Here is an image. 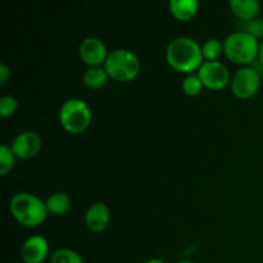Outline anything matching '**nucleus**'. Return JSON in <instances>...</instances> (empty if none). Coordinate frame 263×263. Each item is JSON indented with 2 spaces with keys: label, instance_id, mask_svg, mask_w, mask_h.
<instances>
[{
  "label": "nucleus",
  "instance_id": "f257e3e1",
  "mask_svg": "<svg viewBox=\"0 0 263 263\" xmlns=\"http://www.w3.org/2000/svg\"><path fill=\"white\" fill-rule=\"evenodd\" d=\"M166 59L172 69L187 74L198 71L204 62L202 46L194 39L187 36L174 39L167 45Z\"/></svg>",
  "mask_w": 263,
  "mask_h": 263
},
{
  "label": "nucleus",
  "instance_id": "f03ea898",
  "mask_svg": "<svg viewBox=\"0 0 263 263\" xmlns=\"http://www.w3.org/2000/svg\"><path fill=\"white\" fill-rule=\"evenodd\" d=\"M9 210L15 221L26 228H37L49 215L45 202L31 193H17L13 195Z\"/></svg>",
  "mask_w": 263,
  "mask_h": 263
},
{
  "label": "nucleus",
  "instance_id": "7ed1b4c3",
  "mask_svg": "<svg viewBox=\"0 0 263 263\" xmlns=\"http://www.w3.org/2000/svg\"><path fill=\"white\" fill-rule=\"evenodd\" d=\"M223 48L229 61L243 67L251 66L258 58V40L243 31L230 33L223 41Z\"/></svg>",
  "mask_w": 263,
  "mask_h": 263
},
{
  "label": "nucleus",
  "instance_id": "20e7f679",
  "mask_svg": "<svg viewBox=\"0 0 263 263\" xmlns=\"http://www.w3.org/2000/svg\"><path fill=\"white\" fill-rule=\"evenodd\" d=\"M109 79L117 82H130L138 77L140 72V61L127 49H116L108 54L103 66Z\"/></svg>",
  "mask_w": 263,
  "mask_h": 263
},
{
  "label": "nucleus",
  "instance_id": "39448f33",
  "mask_svg": "<svg viewBox=\"0 0 263 263\" xmlns=\"http://www.w3.org/2000/svg\"><path fill=\"white\" fill-rule=\"evenodd\" d=\"M91 109L86 102L79 98H71L59 109V122L67 133L79 135L85 133L91 123Z\"/></svg>",
  "mask_w": 263,
  "mask_h": 263
},
{
  "label": "nucleus",
  "instance_id": "423d86ee",
  "mask_svg": "<svg viewBox=\"0 0 263 263\" xmlns=\"http://www.w3.org/2000/svg\"><path fill=\"white\" fill-rule=\"evenodd\" d=\"M261 76L251 66L239 68L231 77V91L238 99L247 100L253 98L261 86Z\"/></svg>",
  "mask_w": 263,
  "mask_h": 263
},
{
  "label": "nucleus",
  "instance_id": "0eeeda50",
  "mask_svg": "<svg viewBox=\"0 0 263 263\" xmlns=\"http://www.w3.org/2000/svg\"><path fill=\"white\" fill-rule=\"evenodd\" d=\"M198 77L203 82L205 89L218 91L228 86L231 82V76L229 68L221 62H203L202 66L197 71Z\"/></svg>",
  "mask_w": 263,
  "mask_h": 263
},
{
  "label": "nucleus",
  "instance_id": "6e6552de",
  "mask_svg": "<svg viewBox=\"0 0 263 263\" xmlns=\"http://www.w3.org/2000/svg\"><path fill=\"white\" fill-rule=\"evenodd\" d=\"M108 50L104 41L95 36H87L80 43L79 55L89 67L104 66L108 58Z\"/></svg>",
  "mask_w": 263,
  "mask_h": 263
},
{
  "label": "nucleus",
  "instance_id": "1a4fd4ad",
  "mask_svg": "<svg viewBox=\"0 0 263 263\" xmlns=\"http://www.w3.org/2000/svg\"><path fill=\"white\" fill-rule=\"evenodd\" d=\"M10 148L17 158L27 161L35 158L40 153L43 148V139L37 133L23 131L15 136Z\"/></svg>",
  "mask_w": 263,
  "mask_h": 263
},
{
  "label": "nucleus",
  "instance_id": "9d476101",
  "mask_svg": "<svg viewBox=\"0 0 263 263\" xmlns=\"http://www.w3.org/2000/svg\"><path fill=\"white\" fill-rule=\"evenodd\" d=\"M48 256V240L41 235L30 236L21 249V258L23 263H43Z\"/></svg>",
  "mask_w": 263,
  "mask_h": 263
},
{
  "label": "nucleus",
  "instance_id": "9b49d317",
  "mask_svg": "<svg viewBox=\"0 0 263 263\" xmlns=\"http://www.w3.org/2000/svg\"><path fill=\"white\" fill-rule=\"evenodd\" d=\"M110 222V211L104 203H92L85 213V223L91 233H102Z\"/></svg>",
  "mask_w": 263,
  "mask_h": 263
},
{
  "label": "nucleus",
  "instance_id": "f8f14e48",
  "mask_svg": "<svg viewBox=\"0 0 263 263\" xmlns=\"http://www.w3.org/2000/svg\"><path fill=\"white\" fill-rule=\"evenodd\" d=\"M168 9L175 20L187 22L197 15L199 0H168Z\"/></svg>",
  "mask_w": 263,
  "mask_h": 263
},
{
  "label": "nucleus",
  "instance_id": "ddd939ff",
  "mask_svg": "<svg viewBox=\"0 0 263 263\" xmlns=\"http://www.w3.org/2000/svg\"><path fill=\"white\" fill-rule=\"evenodd\" d=\"M229 8L239 21H248L258 17L261 3L259 0H229Z\"/></svg>",
  "mask_w": 263,
  "mask_h": 263
},
{
  "label": "nucleus",
  "instance_id": "4468645a",
  "mask_svg": "<svg viewBox=\"0 0 263 263\" xmlns=\"http://www.w3.org/2000/svg\"><path fill=\"white\" fill-rule=\"evenodd\" d=\"M108 79H109V76H108L107 71L103 66L89 67L82 74V82L90 90L102 89L107 84Z\"/></svg>",
  "mask_w": 263,
  "mask_h": 263
},
{
  "label": "nucleus",
  "instance_id": "2eb2a0df",
  "mask_svg": "<svg viewBox=\"0 0 263 263\" xmlns=\"http://www.w3.org/2000/svg\"><path fill=\"white\" fill-rule=\"evenodd\" d=\"M45 205L49 215H66L69 211V208H71V198H69L66 193H53V194L45 200Z\"/></svg>",
  "mask_w": 263,
  "mask_h": 263
},
{
  "label": "nucleus",
  "instance_id": "dca6fc26",
  "mask_svg": "<svg viewBox=\"0 0 263 263\" xmlns=\"http://www.w3.org/2000/svg\"><path fill=\"white\" fill-rule=\"evenodd\" d=\"M202 53L205 62L218 61L220 57L225 54L223 43H221L217 39H210L202 45Z\"/></svg>",
  "mask_w": 263,
  "mask_h": 263
},
{
  "label": "nucleus",
  "instance_id": "f3484780",
  "mask_svg": "<svg viewBox=\"0 0 263 263\" xmlns=\"http://www.w3.org/2000/svg\"><path fill=\"white\" fill-rule=\"evenodd\" d=\"M50 263H84V259L72 249L61 248L51 253Z\"/></svg>",
  "mask_w": 263,
  "mask_h": 263
},
{
  "label": "nucleus",
  "instance_id": "a211bd4d",
  "mask_svg": "<svg viewBox=\"0 0 263 263\" xmlns=\"http://www.w3.org/2000/svg\"><path fill=\"white\" fill-rule=\"evenodd\" d=\"M239 31L249 33L251 36L256 37L257 40L263 39V18L258 17L252 18L248 21H239Z\"/></svg>",
  "mask_w": 263,
  "mask_h": 263
},
{
  "label": "nucleus",
  "instance_id": "6ab92c4d",
  "mask_svg": "<svg viewBox=\"0 0 263 263\" xmlns=\"http://www.w3.org/2000/svg\"><path fill=\"white\" fill-rule=\"evenodd\" d=\"M15 154L13 153L12 148L7 145L0 146V175L5 176L13 170L15 164Z\"/></svg>",
  "mask_w": 263,
  "mask_h": 263
},
{
  "label": "nucleus",
  "instance_id": "aec40b11",
  "mask_svg": "<svg viewBox=\"0 0 263 263\" xmlns=\"http://www.w3.org/2000/svg\"><path fill=\"white\" fill-rule=\"evenodd\" d=\"M203 87H204V85L200 81L198 74H187L182 81V91L190 98L198 97L202 92Z\"/></svg>",
  "mask_w": 263,
  "mask_h": 263
},
{
  "label": "nucleus",
  "instance_id": "412c9836",
  "mask_svg": "<svg viewBox=\"0 0 263 263\" xmlns=\"http://www.w3.org/2000/svg\"><path fill=\"white\" fill-rule=\"evenodd\" d=\"M18 100L12 95H4L0 98V116L3 118H9L17 112Z\"/></svg>",
  "mask_w": 263,
  "mask_h": 263
},
{
  "label": "nucleus",
  "instance_id": "4be33fe9",
  "mask_svg": "<svg viewBox=\"0 0 263 263\" xmlns=\"http://www.w3.org/2000/svg\"><path fill=\"white\" fill-rule=\"evenodd\" d=\"M10 74H12V72H10L9 67L5 63L0 64V84H7L8 80L10 79Z\"/></svg>",
  "mask_w": 263,
  "mask_h": 263
},
{
  "label": "nucleus",
  "instance_id": "5701e85b",
  "mask_svg": "<svg viewBox=\"0 0 263 263\" xmlns=\"http://www.w3.org/2000/svg\"><path fill=\"white\" fill-rule=\"evenodd\" d=\"M251 67H253V68L256 69L257 73H258L259 76H261V79H262V77H263V64L259 63V62L256 59V61H254L253 63L251 64Z\"/></svg>",
  "mask_w": 263,
  "mask_h": 263
},
{
  "label": "nucleus",
  "instance_id": "b1692460",
  "mask_svg": "<svg viewBox=\"0 0 263 263\" xmlns=\"http://www.w3.org/2000/svg\"><path fill=\"white\" fill-rule=\"evenodd\" d=\"M257 61L259 62V63L263 64V40L259 43V49H258V58H257Z\"/></svg>",
  "mask_w": 263,
  "mask_h": 263
},
{
  "label": "nucleus",
  "instance_id": "393cba45",
  "mask_svg": "<svg viewBox=\"0 0 263 263\" xmlns=\"http://www.w3.org/2000/svg\"><path fill=\"white\" fill-rule=\"evenodd\" d=\"M145 263H164L162 259H158V258H153V259H149V261H146Z\"/></svg>",
  "mask_w": 263,
  "mask_h": 263
},
{
  "label": "nucleus",
  "instance_id": "a878e982",
  "mask_svg": "<svg viewBox=\"0 0 263 263\" xmlns=\"http://www.w3.org/2000/svg\"><path fill=\"white\" fill-rule=\"evenodd\" d=\"M176 263H194V262H192V261H179Z\"/></svg>",
  "mask_w": 263,
  "mask_h": 263
}]
</instances>
